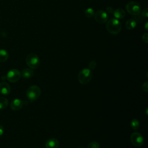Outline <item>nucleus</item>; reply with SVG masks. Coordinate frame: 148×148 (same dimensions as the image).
Wrapping results in <instances>:
<instances>
[{"label":"nucleus","instance_id":"nucleus-19","mask_svg":"<svg viewBox=\"0 0 148 148\" xmlns=\"http://www.w3.org/2000/svg\"><path fill=\"white\" fill-rule=\"evenodd\" d=\"M99 143L97 141L91 142L87 146V148H99Z\"/></svg>","mask_w":148,"mask_h":148},{"label":"nucleus","instance_id":"nucleus-21","mask_svg":"<svg viewBox=\"0 0 148 148\" xmlns=\"http://www.w3.org/2000/svg\"><path fill=\"white\" fill-rule=\"evenodd\" d=\"M142 90L145 92L148 91V82H146L142 84Z\"/></svg>","mask_w":148,"mask_h":148},{"label":"nucleus","instance_id":"nucleus-25","mask_svg":"<svg viewBox=\"0 0 148 148\" xmlns=\"http://www.w3.org/2000/svg\"><path fill=\"white\" fill-rule=\"evenodd\" d=\"M3 127L1 125H0V137L3 134Z\"/></svg>","mask_w":148,"mask_h":148},{"label":"nucleus","instance_id":"nucleus-16","mask_svg":"<svg viewBox=\"0 0 148 148\" xmlns=\"http://www.w3.org/2000/svg\"><path fill=\"white\" fill-rule=\"evenodd\" d=\"M9 104L8 100L4 97H0V110L5 109Z\"/></svg>","mask_w":148,"mask_h":148},{"label":"nucleus","instance_id":"nucleus-5","mask_svg":"<svg viewBox=\"0 0 148 148\" xmlns=\"http://www.w3.org/2000/svg\"><path fill=\"white\" fill-rule=\"evenodd\" d=\"M127 12L131 15H138L140 12V6L139 4L135 1L128 2L125 6Z\"/></svg>","mask_w":148,"mask_h":148},{"label":"nucleus","instance_id":"nucleus-14","mask_svg":"<svg viewBox=\"0 0 148 148\" xmlns=\"http://www.w3.org/2000/svg\"><path fill=\"white\" fill-rule=\"evenodd\" d=\"M125 27L129 30L134 29L136 25V22L134 19H129L125 23Z\"/></svg>","mask_w":148,"mask_h":148},{"label":"nucleus","instance_id":"nucleus-13","mask_svg":"<svg viewBox=\"0 0 148 148\" xmlns=\"http://www.w3.org/2000/svg\"><path fill=\"white\" fill-rule=\"evenodd\" d=\"M21 76L25 79L30 78L34 75L33 71L30 68L23 69L21 72Z\"/></svg>","mask_w":148,"mask_h":148},{"label":"nucleus","instance_id":"nucleus-4","mask_svg":"<svg viewBox=\"0 0 148 148\" xmlns=\"http://www.w3.org/2000/svg\"><path fill=\"white\" fill-rule=\"evenodd\" d=\"M26 63L31 69L37 68L40 64V60L38 56L35 53H30L26 57Z\"/></svg>","mask_w":148,"mask_h":148},{"label":"nucleus","instance_id":"nucleus-26","mask_svg":"<svg viewBox=\"0 0 148 148\" xmlns=\"http://www.w3.org/2000/svg\"><path fill=\"white\" fill-rule=\"evenodd\" d=\"M145 29H146V30H147V29H147V22L146 23V24H145Z\"/></svg>","mask_w":148,"mask_h":148},{"label":"nucleus","instance_id":"nucleus-22","mask_svg":"<svg viewBox=\"0 0 148 148\" xmlns=\"http://www.w3.org/2000/svg\"><path fill=\"white\" fill-rule=\"evenodd\" d=\"M142 40L146 43H147L148 42V34L147 33H145L142 35Z\"/></svg>","mask_w":148,"mask_h":148},{"label":"nucleus","instance_id":"nucleus-24","mask_svg":"<svg viewBox=\"0 0 148 148\" xmlns=\"http://www.w3.org/2000/svg\"><path fill=\"white\" fill-rule=\"evenodd\" d=\"M106 11L108 13H112L114 12L113 8L111 7H107L106 9Z\"/></svg>","mask_w":148,"mask_h":148},{"label":"nucleus","instance_id":"nucleus-6","mask_svg":"<svg viewBox=\"0 0 148 148\" xmlns=\"http://www.w3.org/2000/svg\"><path fill=\"white\" fill-rule=\"evenodd\" d=\"M130 140L132 144L136 147L141 146L144 143V139L142 135L137 132H135L131 134Z\"/></svg>","mask_w":148,"mask_h":148},{"label":"nucleus","instance_id":"nucleus-18","mask_svg":"<svg viewBox=\"0 0 148 148\" xmlns=\"http://www.w3.org/2000/svg\"><path fill=\"white\" fill-rule=\"evenodd\" d=\"M131 127L134 130H137L139 127V121L136 119H133L130 123Z\"/></svg>","mask_w":148,"mask_h":148},{"label":"nucleus","instance_id":"nucleus-20","mask_svg":"<svg viewBox=\"0 0 148 148\" xmlns=\"http://www.w3.org/2000/svg\"><path fill=\"white\" fill-rule=\"evenodd\" d=\"M96 66H97V63L94 61H92L88 64V69H90V70L94 69L96 68Z\"/></svg>","mask_w":148,"mask_h":148},{"label":"nucleus","instance_id":"nucleus-7","mask_svg":"<svg viewBox=\"0 0 148 148\" xmlns=\"http://www.w3.org/2000/svg\"><path fill=\"white\" fill-rule=\"evenodd\" d=\"M21 77L20 72L17 69H12L8 71L6 75V79L8 81L15 83L18 81Z\"/></svg>","mask_w":148,"mask_h":148},{"label":"nucleus","instance_id":"nucleus-8","mask_svg":"<svg viewBox=\"0 0 148 148\" xmlns=\"http://www.w3.org/2000/svg\"><path fill=\"white\" fill-rule=\"evenodd\" d=\"M94 18L97 23L103 24L108 20V15L104 10H99L94 14Z\"/></svg>","mask_w":148,"mask_h":148},{"label":"nucleus","instance_id":"nucleus-17","mask_svg":"<svg viewBox=\"0 0 148 148\" xmlns=\"http://www.w3.org/2000/svg\"><path fill=\"white\" fill-rule=\"evenodd\" d=\"M84 14L85 15V16L87 18H91L92 17L94 16V11L93 10V9L92 8H87L85 10L84 12Z\"/></svg>","mask_w":148,"mask_h":148},{"label":"nucleus","instance_id":"nucleus-2","mask_svg":"<svg viewBox=\"0 0 148 148\" xmlns=\"http://www.w3.org/2000/svg\"><path fill=\"white\" fill-rule=\"evenodd\" d=\"M92 73L88 68H84L81 70L77 76L79 82L82 84H86L90 82L92 79Z\"/></svg>","mask_w":148,"mask_h":148},{"label":"nucleus","instance_id":"nucleus-3","mask_svg":"<svg viewBox=\"0 0 148 148\" xmlns=\"http://www.w3.org/2000/svg\"><path fill=\"white\" fill-rule=\"evenodd\" d=\"M41 94V90L39 87L36 85H32L29 86L26 91V95L27 98L31 101L37 99Z\"/></svg>","mask_w":148,"mask_h":148},{"label":"nucleus","instance_id":"nucleus-11","mask_svg":"<svg viewBox=\"0 0 148 148\" xmlns=\"http://www.w3.org/2000/svg\"><path fill=\"white\" fill-rule=\"evenodd\" d=\"M59 141L56 138H51L48 139L46 143V148H58L59 146Z\"/></svg>","mask_w":148,"mask_h":148},{"label":"nucleus","instance_id":"nucleus-23","mask_svg":"<svg viewBox=\"0 0 148 148\" xmlns=\"http://www.w3.org/2000/svg\"><path fill=\"white\" fill-rule=\"evenodd\" d=\"M142 16H143L144 17H146V18H147V17H148V10H147V8L145 9L142 11Z\"/></svg>","mask_w":148,"mask_h":148},{"label":"nucleus","instance_id":"nucleus-10","mask_svg":"<svg viewBox=\"0 0 148 148\" xmlns=\"http://www.w3.org/2000/svg\"><path fill=\"white\" fill-rule=\"evenodd\" d=\"M10 87L8 83L5 82H2L0 83V93L7 95L10 92Z\"/></svg>","mask_w":148,"mask_h":148},{"label":"nucleus","instance_id":"nucleus-1","mask_svg":"<svg viewBox=\"0 0 148 148\" xmlns=\"http://www.w3.org/2000/svg\"><path fill=\"white\" fill-rule=\"evenodd\" d=\"M106 29L111 34L117 35L121 30V24L120 21L116 18H112L107 21Z\"/></svg>","mask_w":148,"mask_h":148},{"label":"nucleus","instance_id":"nucleus-15","mask_svg":"<svg viewBox=\"0 0 148 148\" xmlns=\"http://www.w3.org/2000/svg\"><path fill=\"white\" fill-rule=\"evenodd\" d=\"M9 58L8 52L4 49L0 50V62H5Z\"/></svg>","mask_w":148,"mask_h":148},{"label":"nucleus","instance_id":"nucleus-27","mask_svg":"<svg viewBox=\"0 0 148 148\" xmlns=\"http://www.w3.org/2000/svg\"><path fill=\"white\" fill-rule=\"evenodd\" d=\"M80 148H83V147H80Z\"/></svg>","mask_w":148,"mask_h":148},{"label":"nucleus","instance_id":"nucleus-9","mask_svg":"<svg viewBox=\"0 0 148 148\" xmlns=\"http://www.w3.org/2000/svg\"><path fill=\"white\" fill-rule=\"evenodd\" d=\"M23 101H21V99H18V98H16L14 99L10 104V108L15 111L17 110H19L20 109H21V108L23 106Z\"/></svg>","mask_w":148,"mask_h":148},{"label":"nucleus","instance_id":"nucleus-12","mask_svg":"<svg viewBox=\"0 0 148 148\" xmlns=\"http://www.w3.org/2000/svg\"><path fill=\"white\" fill-rule=\"evenodd\" d=\"M113 13L114 16V18L118 20L123 19L125 16V12L122 8H117L113 12Z\"/></svg>","mask_w":148,"mask_h":148}]
</instances>
